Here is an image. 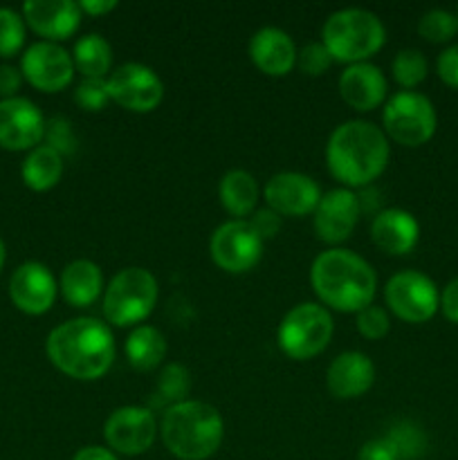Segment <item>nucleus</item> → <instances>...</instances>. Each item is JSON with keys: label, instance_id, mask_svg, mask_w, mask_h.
<instances>
[{"label": "nucleus", "instance_id": "f257e3e1", "mask_svg": "<svg viewBox=\"0 0 458 460\" xmlns=\"http://www.w3.org/2000/svg\"><path fill=\"white\" fill-rule=\"evenodd\" d=\"M54 367L75 380H99L115 359L117 346L110 328L94 317H76L54 328L45 341Z\"/></svg>", "mask_w": 458, "mask_h": 460}, {"label": "nucleus", "instance_id": "f03ea898", "mask_svg": "<svg viewBox=\"0 0 458 460\" xmlns=\"http://www.w3.org/2000/svg\"><path fill=\"white\" fill-rule=\"evenodd\" d=\"M391 146L384 130L364 119H350L337 126L326 144V164L332 178L344 189L368 187L384 173Z\"/></svg>", "mask_w": 458, "mask_h": 460}, {"label": "nucleus", "instance_id": "7ed1b4c3", "mask_svg": "<svg viewBox=\"0 0 458 460\" xmlns=\"http://www.w3.org/2000/svg\"><path fill=\"white\" fill-rule=\"evenodd\" d=\"M310 283L319 299L339 313H359L373 304L377 277L371 265L350 250L321 252L310 268Z\"/></svg>", "mask_w": 458, "mask_h": 460}, {"label": "nucleus", "instance_id": "20e7f679", "mask_svg": "<svg viewBox=\"0 0 458 460\" xmlns=\"http://www.w3.org/2000/svg\"><path fill=\"white\" fill-rule=\"evenodd\" d=\"M162 440L180 460H207L218 452L225 438V422L218 409L198 400L166 407L162 418Z\"/></svg>", "mask_w": 458, "mask_h": 460}, {"label": "nucleus", "instance_id": "39448f33", "mask_svg": "<svg viewBox=\"0 0 458 460\" xmlns=\"http://www.w3.org/2000/svg\"><path fill=\"white\" fill-rule=\"evenodd\" d=\"M321 43L335 61L364 63L382 49L386 30L380 18L368 9L348 7L330 13L323 22Z\"/></svg>", "mask_w": 458, "mask_h": 460}, {"label": "nucleus", "instance_id": "423d86ee", "mask_svg": "<svg viewBox=\"0 0 458 460\" xmlns=\"http://www.w3.org/2000/svg\"><path fill=\"white\" fill-rule=\"evenodd\" d=\"M157 279L144 268H126L112 277L103 295V314L112 326H135L155 310Z\"/></svg>", "mask_w": 458, "mask_h": 460}, {"label": "nucleus", "instance_id": "0eeeda50", "mask_svg": "<svg viewBox=\"0 0 458 460\" xmlns=\"http://www.w3.org/2000/svg\"><path fill=\"white\" fill-rule=\"evenodd\" d=\"M332 331V317L323 305L299 304L283 317L277 340L287 358L305 362L326 350Z\"/></svg>", "mask_w": 458, "mask_h": 460}, {"label": "nucleus", "instance_id": "6e6552de", "mask_svg": "<svg viewBox=\"0 0 458 460\" xmlns=\"http://www.w3.org/2000/svg\"><path fill=\"white\" fill-rule=\"evenodd\" d=\"M382 121H384V135H389L393 142L411 148L429 142L438 126L434 103L416 90L395 93L386 102Z\"/></svg>", "mask_w": 458, "mask_h": 460}, {"label": "nucleus", "instance_id": "1a4fd4ad", "mask_svg": "<svg viewBox=\"0 0 458 460\" xmlns=\"http://www.w3.org/2000/svg\"><path fill=\"white\" fill-rule=\"evenodd\" d=\"M384 301L391 313L407 323H425L438 313L440 292L427 274L404 270L384 286Z\"/></svg>", "mask_w": 458, "mask_h": 460}, {"label": "nucleus", "instance_id": "9d476101", "mask_svg": "<svg viewBox=\"0 0 458 460\" xmlns=\"http://www.w3.org/2000/svg\"><path fill=\"white\" fill-rule=\"evenodd\" d=\"M209 252L220 270L242 274L259 265L263 256V238L254 232L250 220H229L214 232Z\"/></svg>", "mask_w": 458, "mask_h": 460}, {"label": "nucleus", "instance_id": "9b49d317", "mask_svg": "<svg viewBox=\"0 0 458 460\" xmlns=\"http://www.w3.org/2000/svg\"><path fill=\"white\" fill-rule=\"evenodd\" d=\"M22 79L40 93H61L72 84L75 61L66 48L49 40H39L22 52Z\"/></svg>", "mask_w": 458, "mask_h": 460}, {"label": "nucleus", "instance_id": "f8f14e48", "mask_svg": "<svg viewBox=\"0 0 458 460\" xmlns=\"http://www.w3.org/2000/svg\"><path fill=\"white\" fill-rule=\"evenodd\" d=\"M110 102L130 112L155 111L164 97L162 79L144 63H124L108 76Z\"/></svg>", "mask_w": 458, "mask_h": 460}, {"label": "nucleus", "instance_id": "ddd939ff", "mask_svg": "<svg viewBox=\"0 0 458 460\" xmlns=\"http://www.w3.org/2000/svg\"><path fill=\"white\" fill-rule=\"evenodd\" d=\"M103 436L112 452L124 456H139L155 443L157 422L151 409L121 407L108 416Z\"/></svg>", "mask_w": 458, "mask_h": 460}, {"label": "nucleus", "instance_id": "4468645a", "mask_svg": "<svg viewBox=\"0 0 458 460\" xmlns=\"http://www.w3.org/2000/svg\"><path fill=\"white\" fill-rule=\"evenodd\" d=\"M45 117L25 97L0 99V146L4 151H31L45 137Z\"/></svg>", "mask_w": 458, "mask_h": 460}, {"label": "nucleus", "instance_id": "2eb2a0df", "mask_svg": "<svg viewBox=\"0 0 458 460\" xmlns=\"http://www.w3.org/2000/svg\"><path fill=\"white\" fill-rule=\"evenodd\" d=\"M57 292L58 286L54 274L43 263H36V261H27V263L18 265L13 270L12 279H9L12 304L21 313L31 314V317L48 313L54 305Z\"/></svg>", "mask_w": 458, "mask_h": 460}, {"label": "nucleus", "instance_id": "dca6fc26", "mask_svg": "<svg viewBox=\"0 0 458 460\" xmlns=\"http://www.w3.org/2000/svg\"><path fill=\"white\" fill-rule=\"evenodd\" d=\"M319 200H321V189L310 175L286 171L277 173L265 184V202L278 216H308L314 214Z\"/></svg>", "mask_w": 458, "mask_h": 460}, {"label": "nucleus", "instance_id": "f3484780", "mask_svg": "<svg viewBox=\"0 0 458 460\" xmlns=\"http://www.w3.org/2000/svg\"><path fill=\"white\" fill-rule=\"evenodd\" d=\"M359 211H362L359 198L350 189H332L321 196L314 209V232L319 241L328 245L344 243L357 225Z\"/></svg>", "mask_w": 458, "mask_h": 460}, {"label": "nucleus", "instance_id": "a211bd4d", "mask_svg": "<svg viewBox=\"0 0 458 460\" xmlns=\"http://www.w3.org/2000/svg\"><path fill=\"white\" fill-rule=\"evenodd\" d=\"M22 18L36 34L49 43H58L79 30L84 12L72 0H27L22 4Z\"/></svg>", "mask_w": 458, "mask_h": 460}, {"label": "nucleus", "instance_id": "6ab92c4d", "mask_svg": "<svg viewBox=\"0 0 458 460\" xmlns=\"http://www.w3.org/2000/svg\"><path fill=\"white\" fill-rule=\"evenodd\" d=\"M386 90H389V84H386L384 72L368 61L353 63L339 76L341 99L359 112H368L384 103Z\"/></svg>", "mask_w": 458, "mask_h": 460}, {"label": "nucleus", "instance_id": "aec40b11", "mask_svg": "<svg viewBox=\"0 0 458 460\" xmlns=\"http://www.w3.org/2000/svg\"><path fill=\"white\" fill-rule=\"evenodd\" d=\"M375 382V367L371 358L359 350H348L332 359L326 373V385L335 398L353 400L362 398Z\"/></svg>", "mask_w": 458, "mask_h": 460}, {"label": "nucleus", "instance_id": "412c9836", "mask_svg": "<svg viewBox=\"0 0 458 460\" xmlns=\"http://www.w3.org/2000/svg\"><path fill=\"white\" fill-rule=\"evenodd\" d=\"M296 45L278 27H260L250 40L251 63L268 76H286L296 66Z\"/></svg>", "mask_w": 458, "mask_h": 460}, {"label": "nucleus", "instance_id": "4be33fe9", "mask_svg": "<svg viewBox=\"0 0 458 460\" xmlns=\"http://www.w3.org/2000/svg\"><path fill=\"white\" fill-rule=\"evenodd\" d=\"M420 225L404 209H382L371 223V241L391 256H404L416 247Z\"/></svg>", "mask_w": 458, "mask_h": 460}, {"label": "nucleus", "instance_id": "5701e85b", "mask_svg": "<svg viewBox=\"0 0 458 460\" xmlns=\"http://www.w3.org/2000/svg\"><path fill=\"white\" fill-rule=\"evenodd\" d=\"M58 290L72 308H88L103 292L101 270L88 259L72 261L63 268Z\"/></svg>", "mask_w": 458, "mask_h": 460}, {"label": "nucleus", "instance_id": "b1692460", "mask_svg": "<svg viewBox=\"0 0 458 460\" xmlns=\"http://www.w3.org/2000/svg\"><path fill=\"white\" fill-rule=\"evenodd\" d=\"M218 196L225 209L236 216V220H242L254 211L256 202H259V184H256L254 175L247 171H227L220 180Z\"/></svg>", "mask_w": 458, "mask_h": 460}, {"label": "nucleus", "instance_id": "393cba45", "mask_svg": "<svg viewBox=\"0 0 458 460\" xmlns=\"http://www.w3.org/2000/svg\"><path fill=\"white\" fill-rule=\"evenodd\" d=\"M21 175L25 187H30L31 191H49L57 187L63 175V155L40 144V146L31 148L30 155L25 157Z\"/></svg>", "mask_w": 458, "mask_h": 460}, {"label": "nucleus", "instance_id": "a878e982", "mask_svg": "<svg viewBox=\"0 0 458 460\" xmlns=\"http://www.w3.org/2000/svg\"><path fill=\"white\" fill-rule=\"evenodd\" d=\"M124 350L135 371H155L166 355V340L157 328L137 326L126 340Z\"/></svg>", "mask_w": 458, "mask_h": 460}, {"label": "nucleus", "instance_id": "bb28decb", "mask_svg": "<svg viewBox=\"0 0 458 460\" xmlns=\"http://www.w3.org/2000/svg\"><path fill=\"white\" fill-rule=\"evenodd\" d=\"M72 61L84 79H106L112 66V48L103 36L85 34L75 43Z\"/></svg>", "mask_w": 458, "mask_h": 460}, {"label": "nucleus", "instance_id": "cd10ccee", "mask_svg": "<svg viewBox=\"0 0 458 460\" xmlns=\"http://www.w3.org/2000/svg\"><path fill=\"white\" fill-rule=\"evenodd\" d=\"M191 391V376L182 364H169L162 368L160 380H157V404H173L184 402Z\"/></svg>", "mask_w": 458, "mask_h": 460}, {"label": "nucleus", "instance_id": "c85d7f7f", "mask_svg": "<svg viewBox=\"0 0 458 460\" xmlns=\"http://www.w3.org/2000/svg\"><path fill=\"white\" fill-rule=\"evenodd\" d=\"M391 70H393V79L398 81L402 88L411 90L427 79L429 63H427V57L420 49H400V52L395 54Z\"/></svg>", "mask_w": 458, "mask_h": 460}, {"label": "nucleus", "instance_id": "c756f323", "mask_svg": "<svg viewBox=\"0 0 458 460\" xmlns=\"http://www.w3.org/2000/svg\"><path fill=\"white\" fill-rule=\"evenodd\" d=\"M25 18L12 7H0V58H12L25 45Z\"/></svg>", "mask_w": 458, "mask_h": 460}, {"label": "nucleus", "instance_id": "7c9ffc66", "mask_svg": "<svg viewBox=\"0 0 458 460\" xmlns=\"http://www.w3.org/2000/svg\"><path fill=\"white\" fill-rule=\"evenodd\" d=\"M418 31L429 43H449L458 34V16L447 9H431L418 22Z\"/></svg>", "mask_w": 458, "mask_h": 460}, {"label": "nucleus", "instance_id": "2f4dec72", "mask_svg": "<svg viewBox=\"0 0 458 460\" xmlns=\"http://www.w3.org/2000/svg\"><path fill=\"white\" fill-rule=\"evenodd\" d=\"M386 438L393 443V447L398 449L400 460H416L425 454L427 449V436L420 427H416L413 422H400L393 429L386 434Z\"/></svg>", "mask_w": 458, "mask_h": 460}, {"label": "nucleus", "instance_id": "473e14b6", "mask_svg": "<svg viewBox=\"0 0 458 460\" xmlns=\"http://www.w3.org/2000/svg\"><path fill=\"white\" fill-rule=\"evenodd\" d=\"M45 146L54 148L58 155H75L79 139H76L75 128H72L70 119L66 117H52L45 124Z\"/></svg>", "mask_w": 458, "mask_h": 460}, {"label": "nucleus", "instance_id": "72a5a7b5", "mask_svg": "<svg viewBox=\"0 0 458 460\" xmlns=\"http://www.w3.org/2000/svg\"><path fill=\"white\" fill-rule=\"evenodd\" d=\"M76 106L84 111L99 112L106 108L110 102V93H108V79H84L75 90Z\"/></svg>", "mask_w": 458, "mask_h": 460}, {"label": "nucleus", "instance_id": "f704fd0d", "mask_svg": "<svg viewBox=\"0 0 458 460\" xmlns=\"http://www.w3.org/2000/svg\"><path fill=\"white\" fill-rule=\"evenodd\" d=\"M357 331L366 340H384L391 331L389 313L384 308H380V305H366V308L357 313Z\"/></svg>", "mask_w": 458, "mask_h": 460}, {"label": "nucleus", "instance_id": "c9c22d12", "mask_svg": "<svg viewBox=\"0 0 458 460\" xmlns=\"http://www.w3.org/2000/svg\"><path fill=\"white\" fill-rule=\"evenodd\" d=\"M332 61L335 58L330 57V52L326 49L323 43H308L301 48V52L296 54V63H299L301 72H305L308 76H321L330 70Z\"/></svg>", "mask_w": 458, "mask_h": 460}, {"label": "nucleus", "instance_id": "e433bc0d", "mask_svg": "<svg viewBox=\"0 0 458 460\" xmlns=\"http://www.w3.org/2000/svg\"><path fill=\"white\" fill-rule=\"evenodd\" d=\"M436 72H438L440 81L449 88L458 90V43L449 45L438 54L436 61Z\"/></svg>", "mask_w": 458, "mask_h": 460}, {"label": "nucleus", "instance_id": "4c0bfd02", "mask_svg": "<svg viewBox=\"0 0 458 460\" xmlns=\"http://www.w3.org/2000/svg\"><path fill=\"white\" fill-rule=\"evenodd\" d=\"M357 460H400V456L393 443L386 436H382V438H373L364 443V447L357 454Z\"/></svg>", "mask_w": 458, "mask_h": 460}, {"label": "nucleus", "instance_id": "58836bf2", "mask_svg": "<svg viewBox=\"0 0 458 460\" xmlns=\"http://www.w3.org/2000/svg\"><path fill=\"white\" fill-rule=\"evenodd\" d=\"M250 225L254 227V232L263 238V241H268V238L277 236L278 229H281V216L268 207V209L256 211L254 218L250 220Z\"/></svg>", "mask_w": 458, "mask_h": 460}, {"label": "nucleus", "instance_id": "ea45409f", "mask_svg": "<svg viewBox=\"0 0 458 460\" xmlns=\"http://www.w3.org/2000/svg\"><path fill=\"white\" fill-rule=\"evenodd\" d=\"M22 85V72L16 66L3 63L0 66V99L18 97V90Z\"/></svg>", "mask_w": 458, "mask_h": 460}, {"label": "nucleus", "instance_id": "a19ab883", "mask_svg": "<svg viewBox=\"0 0 458 460\" xmlns=\"http://www.w3.org/2000/svg\"><path fill=\"white\" fill-rule=\"evenodd\" d=\"M440 310H443L447 322L458 323V277L452 279L440 292Z\"/></svg>", "mask_w": 458, "mask_h": 460}, {"label": "nucleus", "instance_id": "79ce46f5", "mask_svg": "<svg viewBox=\"0 0 458 460\" xmlns=\"http://www.w3.org/2000/svg\"><path fill=\"white\" fill-rule=\"evenodd\" d=\"M72 460H119L112 449H103L99 445H90V447L79 449Z\"/></svg>", "mask_w": 458, "mask_h": 460}, {"label": "nucleus", "instance_id": "37998d69", "mask_svg": "<svg viewBox=\"0 0 458 460\" xmlns=\"http://www.w3.org/2000/svg\"><path fill=\"white\" fill-rule=\"evenodd\" d=\"M79 7L88 16H103V13L112 12L117 7V3L115 0H84V3H79Z\"/></svg>", "mask_w": 458, "mask_h": 460}, {"label": "nucleus", "instance_id": "c03bdc74", "mask_svg": "<svg viewBox=\"0 0 458 460\" xmlns=\"http://www.w3.org/2000/svg\"><path fill=\"white\" fill-rule=\"evenodd\" d=\"M4 261H7V247H4V241L0 238V272L4 268Z\"/></svg>", "mask_w": 458, "mask_h": 460}]
</instances>
